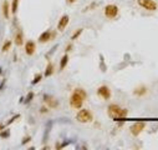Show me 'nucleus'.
<instances>
[{"label":"nucleus","instance_id":"1","mask_svg":"<svg viewBox=\"0 0 158 150\" xmlns=\"http://www.w3.org/2000/svg\"><path fill=\"white\" fill-rule=\"evenodd\" d=\"M86 99H87V93L84 89L77 88L73 90V93L70 96V105L73 109H81Z\"/></svg>","mask_w":158,"mask_h":150},{"label":"nucleus","instance_id":"2","mask_svg":"<svg viewBox=\"0 0 158 150\" xmlns=\"http://www.w3.org/2000/svg\"><path fill=\"white\" fill-rule=\"evenodd\" d=\"M107 114L112 119H121V118H127L128 110L124 109V108H121L117 104H111L107 108Z\"/></svg>","mask_w":158,"mask_h":150},{"label":"nucleus","instance_id":"3","mask_svg":"<svg viewBox=\"0 0 158 150\" xmlns=\"http://www.w3.org/2000/svg\"><path fill=\"white\" fill-rule=\"evenodd\" d=\"M76 120L79 123H82V124H86V123H91L94 120V115L88 109H81L77 115H76Z\"/></svg>","mask_w":158,"mask_h":150},{"label":"nucleus","instance_id":"4","mask_svg":"<svg viewBox=\"0 0 158 150\" xmlns=\"http://www.w3.org/2000/svg\"><path fill=\"white\" fill-rule=\"evenodd\" d=\"M103 13H105V16H106V18L113 19V18H116V16L118 15V6L115 5V4H109V5L105 6Z\"/></svg>","mask_w":158,"mask_h":150},{"label":"nucleus","instance_id":"5","mask_svg":"<svg viewBox=\"0 0 158 150\" xmlns=\"http://www.w3.org/2000/svg\"><path fill=\"white\" fill-rule=\"evenodd\" d=\"M137 3L141 8H143V9H146L148 11H156L158 8L154 0H137Z\"/></svg>","mask_w":158,"mask_h":150},{"label":"nucleus","instance_id":"6","mask_svg":"<svg viewBox=\"0 0 158 150\" xmlns=\"http://www.w3.org/2000/svg\"><path fill=\"white\" fill-rule=\"evenodd\" d=\"M145 128H146V123L145 121H137V123H135L133 125H132L130 130H131V134L133 136H138L141 133L145 130Z\"/></svg>","mask_w":158,"mask_h":150},{"label":"nucleus","instance_id":"7","mask_svg":"<svg viewBox=\"0 0 158 150\" xmlns=\"http://www.w3.org/2000/svg\"><path fill=\"white\" fill-rule=\"evenodd\" d=\"M97 95L102 98L103 100H110L111 99V90L107 85H101L97 89Z\"/></svg>","mask_w":158,"mask_h":150},{"label":"nucleus","instance_id":"8","mask_svg":"<svg viewBox=\"0 0 158 150\" xmlns=\"http://www.w3.org/2000/svg\"><path fill=\"white\" fill-rule=\"evenodd\" d=\"M69 23H70V16L69 15H62L60 18V20H59V23H57V30L64 31L66 29V27L69 25Z\"/></svg>","mask_w":158,"mask_h":150},{"label":"nucleus","instance_id":"9","mask_svg":"<svg viewBox=\"0 0 158 150\" xmlns=\"http://www.w3.org/2000/svg\"><path fill=\"white\" fill-rule=\"evenodd\" d=\"M44 102L46 103V105L49 108H52V109H56L59 106V102L54 98V96H50V95H45L44 96Z\"/></svg>","mask_w":158,"mask_h":150},{"label":"nucleus","instance_id":"10","mask_svg":"<svg viewBox=\"0 0 158 150\" xmlns=\"http://www.w3.org/2000/svg\"><path fill=\"white\" fill-rule=\"evenodd\" d=\"M35 50H36V45L34 41H31V40L26 41V44H25V53L28 55H32L35 53Z\"/></svg>","mask_w":158,"mask_h":150},{"label":"nucleus","instance_id":"11","mask_svg":"<svg viewBox=\"0 0 158 150\" xmlns=\"http://www.w3.org/2000/svg\"><path fill=\"white\" fill-rule=\"evenodd\" d=\"M147 93H148V89H147L145 85L137 86V88L133 90V94H135L136 96H138V98H141V96H145Z\"/></svg>","mask_w":158,"mask_h":150},{"label":"nucleus","instance_id":"12","mask_svg":"<svg viewBox=\"0 0 158 150\" xmlns=\"http://www.w3.org/2000/svg\"><path fill=\"white\" fill-rule=\"evenodd\" d=\"M51 38H52L51 31H50V30H46V31H44L43 34L39 36V41H40V43H47L49 40H51Z\"/></svg>","mask_w":158,"mask_h":150},{"label":"nucleus","instance_id":"13","mask_svg":"<svg viewBox=\"0 0 158 150\" xmlns=\"http://www.w3.org/2000/svg\"><path fill=\"white\" fill-rule=\"evenodd\" d=\"M22 43H24V35H22L21 31H18L15 34V44L18 45V46H21Z\"/></svg>","mask_w":158,"mask_h":150},{"label":"nucleus","instance_id":"14","mask_svg":"<svg viewBox=\"0 0 158 150\" xmlns=\"http://www.w3.org/2000/svg\"><path fill=\"white\" fill-rule=\"evenodd\" d=\"M3 15H4L5 19H7L9 18V15H10V8H9V3L7 2L3 3Z\"/></svg>","mask_w":158,"mask_h":150},{"label":"nucleus","instance_id":"15","mask_svg":"<svg viewBox=\"0 0 158 150\" xmlns=\"http://www.w3.org/2000/svg\"><path fill=\"white\" fill-rule=\"evenodd\" d=\"M54 74V64L52 63H49L47 64V66H46V70H45V77L47 78V77H51V75Z\"/></svg>","mask_w":158,"mask_h":150},{"label":"nucleus","instance_id":"16","mask_svg":"<svg viewBox=\"0 0 158 150\" xmlns=\"http://www.w3.org/2000/svg\"><path fill=\"white\" fill-rule=\"evenodd\" d=\"M67 63H69V55L65 54V55L61 58V61H60V70H64L65 66L67 65Z\"/></svg>","mask_w":158,"mask_h":150},{"label":"nucleus","instance_id":"17","mask_svg":"<svg viewBox=\"0 0 158 150\" xmlns=\"http://www.w3.org/2000/svg\"><path fill=\"white\" fill-rule=\"evenodd\" d=\"M10 46H11V41L10 40H6L5 43H4V45H3V53H6V52H9L10 50Z\"/></svg>","mask_w":158,"mask_h":150},{"label":"nucleus","instance_id":"18","mask_svg":"<svg viewBox=\"0 0 158 150\" xmlns=\"http://www.w3.org/2000/svg\"><path fill=\"white\" fill-rule=\"evenodd\" d=\"M82 31H84V29H77V31H75L73 35L71 36V40H76V39L82 34Z\"/></svg>","mask_w":158,"mask_h":150},{"label":"nucleus","instance_id":"19","mask_svg":"<svg viewBox=\"0 0 158 150\" xmlns=\"http://www.w3.org/2000/svg\"><path fill=\"white\" fill-rule=\"evenodd\" d=\"M18 4H19V0H13V5H11V13H16L18 10Z\"/></svg>","mask_w":158,"mask_h":150},{"label":"nucleus","instance_id":"20","mask_svg":"<svg viewBox=\"0 0 158 150\" xmlns=\"http://www.w3.org/2000/svg\"><path fill=\"white\" fill-rule=\"evenodd\" d=\"M41 78H43V75H41V74H37L36 77L34 78V80H32V84H37V83L41 80Z\"/></svg>","mask_w":158,"mask_h":150},{"label":"nucleus","instance_id":"21","mask_svg":"<svg viewBox=\"0 0 158 150\" xmlns=\"http://www.w3.org/2000/svg\"><path fill=\"white\" fill-rule=\"evenodd\" d=\"M47 111H49V110H47V108H45V106L40 109V113H41V114H45V113H47Z\"/></svg>","mask_w":158,"mask_h":150},{"label":"nucleus","instance_id":"22","mask_svg":"<svg viewBox=\"0 0 158 150\" xmlns=\"http://www.w3.org/2000/svg\"><path fill=\"white\" fill-rule=\"evenodd\" d=\"M66 2H67L69 4H73V3H76L77 0H66Z\"/></svg>","mask_w":158,"mask_h":150},{"label":"nucleus","instance_id":"23","mask_svg":"<svg viewBox=\"0 0 158 150\" xmlns=\"http://www.w3.org/2000/svg\"><path fill=\"white\" fill-rule=\"evenodd\" d=\"M70 49H71V45H67V48H66V52H70Z\"/></svg>","mask_w":158,"mask_h":150},{"label":"nucleus","instance_id":"24","mask_svg":"<svg viewBox=\"0 0 158 150\" xmlns=\"http://www.w3.org/2000/svg\"><path fill=\"white\" fill-rule=\"evenodd\" d=\"M0 129H3V125H0Z\"/></svg>","mask_w":158,"mask_h":150}]
</instances>
